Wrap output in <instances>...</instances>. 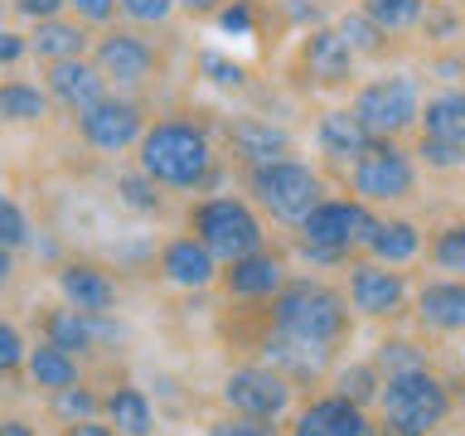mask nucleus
<instances>
[{"label": "nucleus", "mask_w": 465, "mask_h": 436, "mask_svg": "<svg viewBox=\"0 0 465 436\" xmlns=\"http://www.w3.org/2000/svg\"><path fill=\"white\" fill-rule=\"evenodd\" d=\"M213 126L194 112H165L151 116V126L136 141V165L165 189V194H203L209 180L223 165Z\"/></svg>", "instance_id": "1"}, {"label": "nucleus", "mask_w": 465, "mask_h": 436, "mask_svg": "<svg viewBox=\"0 0 465 436\" xmlns=\"http://www.w3.org/2000/svg\"><path fill=\"white\" fill-rule=\"evenodd\" d=\"M267 305H272V325L276 330L296 334V340L330 344V349L344 344L349 315H354L344 291H334L330 282H320V276H291Z\"/></svg>", "instance_id": "2"}, {"label": "nucleus", "mask_w": 465, "mask_h": 436, "mask_svg": "<svg viewBox=\"0 0 465 436\" xmlns=\"http://www.w3.org/2000/svg\"><path fill=\"white\" fill-rule=\"evenodd\" d=\"M184 228L209 247L218 262H238L257 247H267V218L242 194H199L184 209Z\"/></svg>", "instance_id": "3"}, {"label": "nucleus", "mask_w": 465, "mask_h": 436, "mask_svg": "<svg viewBox=\"0 0 465 436\" xmlns=\"http://www.w3.org/2000/svg\"><path fill=\"white\" fill-rule=\"evenodd\" d=\"M242 189H247V199L262 209V218H272V223L296 233L301 218L325 199V174H320L311 160L286 155V160H272V165L242 170Z\"/></svg>", "instance_id": "4"}, {"label": "nucleus", "mask_w": 465, "mask_h": 436, "mask_svg": "<svg viewBox=\"0 0 465 436\" xmlns=\"http://www.w3.org/2000/svg\"><path fill=\"white\" fill-rule=\"evenodd\" d=\"M373 407H378V421H383V427H402V431L431 436L450 417V383L436 378L431 369L388 373Z\"/></svg>", "instance_id": "5"}, {"label": "nucleus", "mask_w": 465, "mask_h": 436, "mask_svg": "<svg viewBox=\"0 0 465 436\" xmlns=\"http://www.w3.org/2000/svg\"><path fill=\"white\" fill-rule=\"evenodd\" d=\"M344 180L349 194L363 199L369 209H392V203H407L417 194V155L402 141L373 136L369 151L344 170Z\"/></svg>", "instance_id": "6"}, {"label": "nucleus", "mask_w": 465, "mask_h": 436, "mask_svg": "<svg viewBox=\"0 0 465 436\" xmlns=\"http://www.w3.org/2000/svg\"><path fill=\"white\" fill-rule=\"evenodd\" d=\"M349 112L369 126V136L402 141L421 116V83L412 78V73H378V78L354 87Z\"/></svg>", "instance_id": "7"}, {"label": "nucleus", "mask_w": 465, "mask_h": 436, "mask_svg": "<svg viewBox=\"0 0 465 436\" xmlns=\"http://www.w3.org/2000/svg\"><path fill=\"white\" fill-rule=\"evenodd\" d=\"M87 58L97 64V73L107 78L112 93H141V87H151L160 78V49H155V39H145V29H136V25L97 29L93 54Z\"/></svg>", "instance_id": "8"}, {"label": "nucleus", "mask_w": 465, "mask_h": 436, "mask_svg": "<svg viewBox=\"0 0 465 436\" xmlns=\"http://www.w3.org/2000/svg\"><path fill=\"white\" fill-rule=\"evenodd\" d=\"M145 126H151V116H145V102L136 93H102L93 107H83L78 116H73L78 141L87 145V151H97V155L136 151Z\"/></svg>", "instance_id": "9"}, {"label": "nucleus", "mask_w": 465, "mask_h": 436, "mask_svg": "<svg viewBox=\"0 0 465 436\" xmlns=\"http://www.w3.org/2000/svg\"><path fill=\"white\" fill-rule=\"evenodd\" d=\"M373 223H378V209H369L363 199H354V194H344V199H320L311 213L301 218V228H296V243L301 247H325V253H334V257H354V253H363V238L373 233Z\"/></svg>", "instance_id": "10"}, {"label": "nucleus", "mask_w": 465, "mask_h": 436, "mask_svg": "<svg viewBox=\"0 0 465 436\" xmlns=\"http://www.w3.org/2000/svg\"><path fill=\"white\" fill-rule=\"evenodd\" d=\"M218 402H223V412H238V417L286 421V412L296 407V383L286 373L267 369L262 359H252V363H238V369L223 373Z\"/></svg>", "instance_id": "11"}, {"label": "nucleus", "mask_w": 465, "mask_h": 436, "mask_svg": "<svg viewBox=\"0 0 465 436\" xmlns=\"http://www.w3.org/2000/svg\"><path fill=\"white\" fill-rule=\"evenodd\" d=\"M349 311L363 320H398L407 305H412V282H407L402 267H383V262L363 257L349 262Z\"/></svg>", "instance_id": "12"}, {"label": "nucleus", "mask_w": 465, "mask_h": 436, "mask_svg": "<svg viewBox=\"0 0 465 436\" xmlns=\"http://www.w3.org/2000/svg\"><path fill=\"white\" fill-rule=\"evenodd\" d=\"M296 73L305 87L340 93V87H354V78H359V54L349 49L334 25H315L296 44Z\"/></svg>", "instance_id": "13"}, {"label": "nucleus", "mask_w": 465, "mask_h": 436, "mask_svg": "<svg viewBox=\"0 0 465 436\" xmlns=\"http://www.w3.org/2000/svg\"><path fill=\"white\" fill-rule=\"evenodd\" d=\"M155 276L165 282L170 291H184V296H203V291L218 286L223 276V262H218L209 247H203L194 233H170L155 253Z\"/></svg>", "instance_id": "14"}, {"label": "nucleus", "mask_w": 465, "mask_h": 436, "mask_svg": "<svg viewBox=\"0 0 465 436\" xmlns=\"http://www.w3.org/2000/svg\"><path fill=\"white\" fill-rule=\"evenodd\" d=\"M291 282V257L282 247H257V253H247L238 262H223V276H218V286H223L228 301H242V305H267L276 291Z\"/></svg>", "instance_id": "15"}, {"label": "nucleus", "mask_w": 465, "mask_h": 436, "mask_svg": "<svg viewBox=\"0 0 465 436\" xmlns=\"http://www.w3.org/2000/svg\"><path fill=\"white\" fill-rule=\"evenodd\" d=\"M223 151H228V160H238L242 170H252V165H272V160L296 155V136H291V126H282L276 116L242 112L223 126Z\"/></svg>", "instance_id": "16"}, {"label": "nucleus", "mask_w": 465, "mask_h": 436, "mask_svg": "<svg viewBox=\"0 0 465 436\" xmlns=\"http://www.w3.org/2000/svg\"><path fill=\"white\" fill-rule=\"evenodd\" d=\"M54 286H58V301L83 315L116 311V301H122V282L112 276L107 262H93V257H64L54 267Z\"/></svg>", "instance_id": "17"}, {"label": "nucleus", "mask_w": 465, "mask_h": 436, "mask_svg": "<svg viewBox=\"0 0 465 436\" xmlns=\"http://www.w3.org/2000/svg\"><path fill=\"white\" fill-rule=\"evenodd\" d=\"M257 359L267 363V369L276 373H286L291 383H320L330 369H334V349L330 344H315V340H296V334H286V330H267L257 340Z\"/></svg>", "instance_id": "18"}, {"label": "nucleus", "mask_w": 465, "mask_h": 436, "mask_svg": "<svg viewBox=\"0 0 465 436\" xmlns=\"http://www.w3.org/2000/svg\"><path fill=\"white\" fill-rule=\"evenodd\" d=\"M286 436H378V421L369 407L340 398V392H320L305 407H296Z\"/></svg>", "instance_id": "19"}, {"label": "nucleus", "mask_w": 465, "mask_h": 436, "mask_svg": "<svg viewBox=\"0 0 465 436\" xmlns=\"http://www.w3.org/2000/svg\"><path fill=\"white\" fill-rule=\"evenodd\" d=\"M39 83H44V93H49L54 107H64L68 116H78L83 107H93L102 93H112L107 78L97 73V64H93L87 54H78V58H54V64H44Z\"/></svg>", "instance_id": "20"}, {"label": "nucleus", "mask_w": 465, "mask_h": 436, "mask_svg": "<svg viewBox=\"0 0 465 436\" xmlns=\"http://www.w3.org/2000/svg\"><path fill=\"white\" fill-rule=\"evenodd\" d=\"M412 315L431 334H465V276H431L412 291Z\"/></svg>", "instance_id": "21"}, {"label": "nucleus", "mask_w": 465, "mask_h": 436, "mask_svg": "<svg viewBox=\"0 0 465 436\" xmlns=\"http://www.w3.org/2000/svg\"><path fill=\"white\" fill-rule=\"evenodd\" d=\"M373 145V136H369V126L359 122L349 107H330V112H320L315 116V151L330 160V165H354V160L363 155Z\"/></svg>", "instance_id": "22"}, {"label": "nucleus", "mask_w": 465, "mask_h": 436, "mask_svg": "<svg viewBox=\"0 0 465 436\" xmlns=\"http://www.w3.org/2000/svg\"><path fill=\"white\" fill-rule=\"evenodd\" d=\"M102 417L116 427V436H155L160 431V407L141 383H112L102 392Z\"/></svg>", "instance_id": "23"}, {"label": "nucleus", "mask_w": 465, "mask_h": 436, "mask_svg": "<svg viewBox=\"0 0 465 436\" xmlns=\"http://www.w3.org/2000/svg\"><path fill=\"white\" fill-rule=\"evenodd\" d=\"M93 29L73 15H54V20H39L29 25V58L39 64H54V58H78V54H93Z\"/></svg>", "instance_id": "24"}, {"label": "nucleus", "mask_w": 465, "mask_h": 436, "mask_svg": "<svg viewBox=\"0 0 465 436\" xmlns=\"http://www.w3.org/2000/svg\"><path fill=\"white\" fill-rule=\"evenodd\" d=\"M421 247H427L421 228L412 223V218H392V213H378L373 233L363 238V253H369L373 262H383V267H407V262L421 257Z\"/></svg>", "instance_id": "25"}, {"label": "nucleus", "mask_w": 465, "mask_h": 436, "mask_svg": "<svg viewBox=\"0 0 465 436\" xmlns=\"http://www.w3.org/2000/svg\"><path fill=\"white\" fill-rule=\"evenodd\" d=\"M83 373V359L78 354H68V349H58L49 340H39V344H29V354H25V383L35 388V392H58V388H68V383H78Z\"/></svg>", "instance_id": "26"}, {"label": "nucleus", "mask_w": 465, "mask_h": 436, "mask_svg": "<svg viewBox=\"0 0 465 436\" xmlns=\"http://www.w3.org/2000/svg\"><path fill=\"white\" fill-rule=\"evenodd\" d=\"M54 102L35 78H0V126H44Z\"/></svg>", "instance_id": "27"}, {"label": "nucleus", "mask_w": 465, "mask_h": 436, "mask_svg": "<svg viewBox=\"0 0 465 436\" xmlns=\"http://www.w3.org/2000/svg\"><path fill=\"white\" fill-rule=\"evenodd\" d=\"M417 131L421 136H436V141L465 145V87H441V93L421 97Z\"/></svg>", "instance_id": "28"}, {"label": "nucleus", "mask_w": 465, "mask_h": 436, "mask_svg": "<svg viewBox=\"0 0 465 436\" xmlns=\"http://www.w3.org/2000/svg\"><path fill=\"white\" fill-rule=\"evenodd\" d=\"M39 340L68 349V354H78V359H93V354H97L93 330H87V315L73 311V305H64V301L49 305V311L39 315Z\"/></svg>", "instance_id": "29"}, {"label": "nucleus", "mask_w": 465, "mask_h": 436, "mask_svg": "<svg viewBox=\"0 0 465 436\" xmlns=\"http://www.w3.org/2000/svg\"><path fill=\"white\" fill-rule=\"evenodd\" d=\"M112 194H116V203H122V209H131L136 218H165V213H170V194H165V189H160L141 165L116 170Z\"/></svg>", "instance_id": "30"}, {"label": "nucleus", "mask_w": 465, "mask_h": 436, "mask_svg": "<svg viewBox=\"0 0 465 436\" xmlns=\"http://www.w3.org/2000/svg\"><path fill=\"white\" fill-rule=\"evenodd\" d=\"M378 388H383V369L373 359H349V363H334L330 369V392H340V398L359 402V407H373Z\"/></svg>", "instance_id": "31"}, {"label": "nucleus", "mask_w": 465, "mask_h": 436, "mask_svg": "<svg viewBox=\"0 0 465 436\" xmlns=\"http://www.w3.org/2000/svg\"><path fill=\"white\" fill-rule=\"evenodd\" d=\"M44 402H49V417L58 421V427H73V421H93V417H102V392L87 383V378H78V383L49 392Z\"/></svg>", "instance_id": "32"}, {"label": "nucleus", "mask_w": 465, "mask_h": 436, "mask_svg": "<svg viewBox=\"0 0 465 436\" xmlns=\"http://www.w3.org/2000/svg\"><path fill=\"white\" fill-rule=\"evenodd\" d=\"M383 35H412L427 15V0H363L359 5Z\"/></svg>", "instance_id": "33"}, {"label": "nucleus", "mask_w": 465, "mask_h": 436, "mask_svg": "<svg viewBox=\"0 0 465 436\" xmlns=\"http://www.w3.org/2000/svg\"><path fill=\"white\" fill-rule=\"evenodd\" d=\"M194 68L209 87H218V93H247V64H238V58L223 54V49H199Z\"/></svg>", "instance_id": "34"}, {"label": "nucleus", "mask_w": 465, "mask_h": 436, "mask_svg": "<svg viewBox=\"0 0 465 436\" xmlns=\"http://www.w3.org/2000/svg\"><path fill=\"white\" fill-rule=\"evenodd\" d=\"M427 257H431V267H436V272L465 276V218H450V223H441V228L431 233Z\"/></svg>", "instance_id": "35"}, {"label": "nucleus", "mask_w": 465, "mask_h": 436, "mask_svg": "<svg viewBox=\"0 0 465 436\" xmlns=\"http://www.w3.org/2000/svg\"><path fill=\"white\" fill-rule=\"evenodd\" d=\"M373 363L388 373H412V369H431V349L427 344H417V340H407V334H388L383 344H378V354Z\"/></svg>", "instance_id": "36"}, {"label": "nucleus", "mask_w": 465, "mask_h": 436, "mask_svg": "<svg viewBox=\"0 0 465 436\" xmlns=\"http://www.w3.org/2000/svg\"><path fill=\"white\" fill-rule=\"evenodd\" d=\"M334 29H340L344 44H349L359 58H378V54L388 49V39H392V35H383V29H378L363 10H344L340 20H334Z\"/></svg>", "instance_id": "37"}, {"label": "nucleus", "mask_w": 465, "mask_h": 436, "mask_svg": "<svg viewBox=\"0 0 465 436\" xmlns=\"http://www.w3.org/2000/svg\"><path fill=\"white\" fill-rule=\"evenodd\" d=\"M29 238H35V223H29L25 203L0 189V247H15V253H25Z\"/></svg>", "instance_id": "38"}, {"label": "nucleus", "mask_w": 465, "mask_h": 436, "mask_svg": "<svg viewBox=\"0 0 465 436\" xmlns=\"http://www.w3.org/2000/svg\"><path fill=\"white\" fill-rule=\"evenodd\" d=\"M213 25H218V35H228V39H252L257 25H262V5L257 0H228V5L213 15Z\"/></svg>", "instance_id": "39"}, {"label": "nucleus", "mask_w": 465, "mask_h": 436, "mask_svg": "<svg viewBox=\"0 0 465 436\" xmlns=\"http://www.w3.org/2000/svg\"><path fill=\"white\" fill-rule=\"evenodd\" d=\"M412 155H417V165H427V170H465V145L456 141H436V136H421L417 131V145H412Z\"/></svg>", "instance_id": "40"}, {"label": "nucleus", "mask_w": 465, "mask_h": 436, "mask_svg": "<svg viewBox=\"0 0 465 436\" xmlns=\"http://www.w3.org/2000/svg\"><path fill=\"white\" fill-rule=\"evenodd\" d=\"M155 253H160V243L151 233H131V238L112 247V262H116V272H155Z\"/></svg>", "instance_id": "41"}, {"label": "nucleus", "mask_w": 465, "mask_h": 436, "mask_svg": "<svg viewBox=\"0 0 465 436\" xmlns=\"http://www.w3.org/2000/svg\"><path fill=\"white\" fill-rule=\"evenodd\" d=\"M116 15L122 25H136V29H165L174 15V0H116Z\"/></svg>", "instance_id": "42"}, {"label": "nucleus", "mask_w": 465, "mask_h": 436, "mask_svg": "<svg viewBox=\"0 0 465 436\" xmlns=\"http://www.w3.org/2000/svg\"><path fill=\"white\" fill-rule=\"evenodd\" d=\"M25 354H29V340H25V330L15 325L10 315H0V378H20L25 373Z\"/></svg>", "instance_id": "43"}, {"label": "nucleus", "mask_w": 465, "mask_h": 436, "mask_svg": "<svg viewBox=\"0 0 465 436\" xmlns=\"http://www.w3.org/2000/svg\"><path fill=\"white\" fill-rule=\"evenodd\" d=\"M203 436H286V431H282V421H262V417L223 412V417L203 421Z\"/></svg>", "instance_id": "44"}, {"label": "nucleus", "mask_w": 465, "mask_h": 436, "mask_svg": "<svg viewBox=\"0 0 465 436\" xmlns=\"http://www.w3.org/2000/svg\"><path fill=\"white\" fill-rule=\"evenodd\" d=\"M87 330H93V344H97V354H116V349H126L131 340V325L116 311H97V315H87Z\"/></svg>", "instance_id": "45"}, {"label": "nucleus", "mask_w": 465, "mask_h": 436, "mask_svg": "<svg viewBox=\"0 0 465 436\" xmlns=\"http://www.w3.org/2000/svg\"><path fill=\"white\" fill-rule=\"evenodd\" d=\"M417 29H427V39H456L460 35V5H450V0H427V15H421V25Z\"/></svg>", "instance_id": "46"}, {"label": "nucleus", "mask_w": 465, "mask_h": 436, "mask_svg": "<svg viewBox=\"0 0 465 436\" xmlns=\"http://www.w3.org/2000/svg\"><path fill=\"white\" fill-rule=\"evenodd\" d=\"M73 20H83L87 29H107L116 25V0H64Z\"/></svg>", "instance_id": "47"}, {"label": "nucleus", "mask_w": 465, "mask_h": 436, "mask_svg": "<svg viewBox=\"0 0 465 436\" xmlns=\"http://www.w3.org/2000/svg\"><path fill=\"white\" fill-rule=\"evenodd\" d=\"M282 15H286V25L291 29H315V25H325V5L320 0H282Z\"/></svg>", "instance_id": "48"}, {"label": "nucleus", "mask_w": 465, "mask_h": 436, "mask_svg": "<svg viewBox=\"0 0 465 436\" xmlns=\"http://www.w3.org/2000/svg\"><path fill=\"white\" fill-rule=\"evenodd\" d=\"M10 15L39 25V20H54V15H68V5H64V0H10Z\"/></svg>", "instance_id": "49"}, {"label": "nucleus", "mask_w": 465, "mask_h": 436, "mask_svg": "<svg viewBox=\"0 0 465 436\" xmlns=\"http://www.w3.org/2000/svg\"><path fill=\"white\" fill-rule=\"evenodd\" d=\"M29 58V35H20V29L0 25V68H15Z\"/></svg>", "instance_id": "50"}, {"label": "nucleus", "mask_w": 465, "mask_h": 436, "mask_svg": "<svg viewBox=\"0 0 465 436\" xmlns=\"http://www.w3.org/2000/svg\"><path fill=\"white\" fill-rule=\"evenodd\" d=\"M25 253L35 257V262H44V267H58V262H64V253H58V243L49 238V233L39 238V228H35V238H29V247H25Z\"/></svg>", "instance_id": "51"}, {"label": "nucleus", "mask_w": 465, "mask_h": 436, "mask_svg": "<svg viewBox=\"0 0 465 436\" xmlns=\"http://www.w3.org/2000/svg\"><path fill=\"white\" fill-rule=\"evenodd\" d=\"M223 5H228V0H174V10L189 15V20H213Z\"/></svg>", "instance_id": "52"}, {"label": "nucleus", "mask_w": 465, "mask_h": 436, "mask_svg": "<svg viewBox=\"0 0 465 436\" xmlns=\"http://www.w3.org/2000/svg\"><path fill=\"white\" fill-rule=\"evenodd\" d=\"M20 282V253L15 247H0V291H10Z\"/></svg>", "instance_id": "53"}, {"label": "nucleus", "mask_w": 465, "mask_h": 436, "mask_svg": "<svg viewBox=\"0 0 465 436\" xmlns=\"http://www.w3.org/2000/svg\"><path fill=\"white\" fill-rule=\"evenodd\" d=\"M64 436H116V427L107 417H93V421H73V427H64Z\"/></svg>", "instance_id": "54"}, {"label": "nucleus", "mask_w": 465, "mask_h": 436, "mask_svg": "<svg viewBox=\"0 0 465 436\" xmlns=\"http://www.w3.org/2000/svg\"><path fill=\"white\" fill-rule=\"evenodd\" d=\"M0 436H39V427L29 417H15V412H5L0 417Z\"/></svg>", "instance_id": "55"}, {"label": "nucleus", "mask_w": 465, "mask_h": 436, "mask_svg": "<svg viewBox=\"0 0 465 436\" xmlns=\"http://www.w3.org/2000/svg\"><path fill=\"white\" fill-rule=\"evenodd\" d=\"M431 68L441 73V78H446L450 87H465V83H460V78H465V58H436Z\"/></svg>", "instance_id": "56"}, {"label": "nucleus", "mask_w": 465, "mask_h": 436, "mask_svg": "<svg viewBox=\"0 0 465 436\" xmlns=\"http://www.w3.org/2000/svg\"><path fill=\"white\" fill-rule=\"evenodd\" d=\"M378 436H421V431H402V427H383V421H378Z\"/></svg>", "instance_id": "57"}, {"label": "nucleus", "mask_w": 465, "mask_h": 436, "mask_svg": "<svg viewBox=\"0 0 465 436\" xmlns=\"http://www.w3.org/2000/svg\"><path fill=\"white\" fill-rule=\"evenodd\" d=\"M5 15H10V0H0V25H5Z\"/></svg>", "instance_id": "58"}, {"label": "nucleus", "mask_w": 465, "mask_h": 436, "mask_svg": "<svg viewBox=\"0 0 465 436\" xmlns=\"http://www.w3.org/2000/svg\"><path fill=\"white\" fill-rule=\"evenodd\" d=\"M450 5H460V10H465V0H450Z\"/></svg>", "instance_id": "59"}, {"label": "nucleus", "mask_w": 465, "mask_h": 436, "mask_svg": "<svg viewBox=\"0 0 465 436\" xmlns=\"http://www.w3.org/2000/svg\"><path fill=\"white\" fill-rule=\"evenodd\" d=\"M0 392H5V378H0Z\"/></svg>", "instance_id": "60"}]
</instances>
